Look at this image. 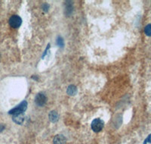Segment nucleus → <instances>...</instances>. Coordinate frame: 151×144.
Instances as JSON below:
<instances>
[{"label": "nucleus", "instance_id": "f257e3e1", "mask_svg": "<svg viewBox=\"0 0 151 144\" xmlns=\"http://www.w3.org/2000/svg\"><path fill=\"white\" fill-rule=\"evenodd\" d=\"M27 105H28L27 102L26 100H24V101L21 102L20 104L17 105V106H15L14 108L11 109L9 112V115H12L24 114V112L27 110Z\"/></svg>", "mask_w": 151, "mask_h": 144}, {"label": "nucleus", "instance_id": "7ed1b4c3", "mask_svg": "<svg viewBox=\"0 0 151 144\" xmlns=\"http://www.w3.org/2000/svg\"><path fill=\"white\" fill-rule=\"evenodd\" d=\"M9 25L12 27V28L17 29V28H20L22 24V19L20 16L18 15H12V17L9 18Z\"/></svg>", "mask_w": 151, "mask_h": 144}, {"label": "nucleus", "instance_id": "9d476101", "mask_svg": "<svg viewBox=\"0 0 151 144\" xmlns=\"http://www.w3.org/2000/svg\"><path fill=\"white\" fill-rule=\"evenodd\" d=\"M144 33L145 34L148 36H151V24H147V25L144 28Z\"/></svg>", "mask_w": 151, "mask_h": 144}, {"label": "nucleus", "instance_id": "9b49d317", "mask_svg": "<svg viewBox=\"0 0 151 144\" xmlns=\"http://www.w3.org/2000/svg\"><path fill=\"white\" fill-rule=\"evenodd\" d=\"M147 143H151V134H150L149 136H148L146 138V140H144V144H147Z\"/></svg>", "mask_w": 151, "mask_h": 144}, {"label": "nucleus", "instance_id": "1a4fd4ad", "mask_svg": "<svg viewBox=\"0 0 151 144\" xmlns=\"http://www.w3.org/2000/svg\"><path fill=\"white\" fill-rule=\"evenodd\" d=\"M57 45L60 47V48L64 47V39L61 37L60 36H59L57 38Z\"/></svg>", "mask_w": 151, "mask_h": 144}, {"label": "nucleus", "instance_id": "ddd939ff", "mask_svg": "<svg viewBox=\"0 0 151 144\" xmlns=\"http://www.w3.org/2000/svg\"><path fill=\"white\" fill-rule=\"evenodd\" d=\"M4 129H5V126L3 124H0V132H2Z\"/></svg>", "mask_w": 151, "mask_h": 144}, {"label": "nucleus", "instance_id": "20e7f679", "mask_svg": "<svg viewBox=\"0 0 151 144\" xmlns=\"http://www.w3.org/2000/svg\"><path fill=\"white\" fill-rule=\"evenodd\" d=\"M47 98L45 95L42 93H38L35 97V103L38 106H43L46 103Z\"/></svg>", "mask_w": 151, "mask_h": 144}, {"label": "nucleus", "instance_id": "f8f14e48", "mask_svg": "<svg viewBox=\"0 0 151 144\" xmlns=\"http://www.w3.org/2000/svg\"><path fill=\"white\" fill-rule=\"evenodd\" d=\"M43 10L45 11V12H48V9H49V5H48V4L45 3L43 5Z\"/></svg>", "mask_w": 151, "mask_h": 144}, {"label": "nucleus", "instance_id": "6e6552de", "mask_svg": "<svg viewBox=\"0 0 151 144\" xmlns=\"http://www.w3.org/2000/svg\"><path fill=\"white\" fill-rule=\"evenodd\" d=\"M48 117H49L50 121L53 122V123H55V122L58 121V114L56 111H51Z\"/></svg>", "mask_w": 151, "mask_h": 144}, {"label": "nucleus", "instance_id": "0eeeda50", "mask_svg": "<svg viewBox=\"0 0 151 144\" xmlns=\"http://www.w3.org/2000/svg\"><path fill=\"white\" fill-rule=\"evenodd\" d=\"M67 93L69 96H75L77 93V87L74 85H70L67 87Z\"/></svg>", "mask_w": 151, "mask_h": 144}, {"label": "nucleus", "instance_id": "423d86ee", "mask_svg": "<svg viewBox=\"0 0 151 144\" xmlns=\"http://www.w3.org/2000/svg\"><path fill=\"white\" fill-rule=\"evenodd\" d=\"M12 120L14 123L17 124H21L24 121V114H20V115H13L12 117Z\"/></svg>", "mask_w": 151, "mask_h": 144}, {"label": "nucleus", "instance_id": "f03ea898", "mask_svg": "<svg viewBox=\"0 0 151 144\" xmlns=\"http://www.w3.org/2000/svg\"><path fill=\"white\" fill-rule=\"evenodd\" d=\"M104 126V122L101 120V119H95L92 121L91 124V129L94 132L98 133L103 129Z\"/></svg>", "mask_w": 151, "mask_h": 144}, {"label": "nucleus", "instance_id": "39448f33", "mask_svg": "<svg viewBox=\"0 0 151 144\" xmlns=\"http://www.w3.org/2000/svg\"><path fill=\"white\" fill-rule=\"evenodd\" d=\"M66 142H67V140H66L65 137L61 134L56 135L53 140L54 144H66Z\"/></svg>", "mask_w": 151, "mask_h": 144}]
</instances>
